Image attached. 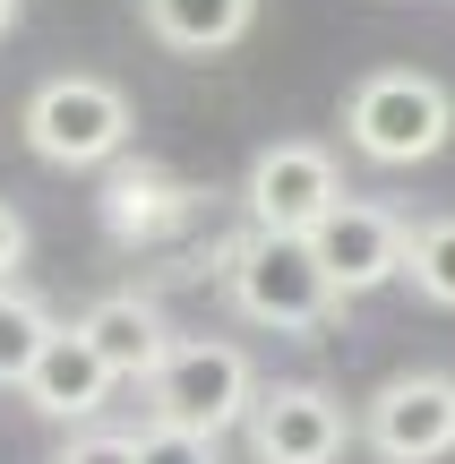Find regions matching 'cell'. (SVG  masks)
I'll return each instance as SVG.
<instances>
[{
	"instance_id": "cell-7",
	"label": "cell",
	"mask_w": 455,
	"mask_h": 464,
	"mask_svg": "<svg viewBox=\"0 0 455 464\" xmlns=\"http://www.w3.org/2000/svg\"><path fill=\"white\" fill-rule=\"evenodd\" d=\"M241 430H250L258 464H336L344 439H353V421H344V404L327 396V387L292 379V387H258Z\"/></svg>"
},
{
	"instance_id": "cell-14",
	"label": "cell",
	"mask_w": 455,
	"mask_h": 464,
	"mask_svg": "<svg viewBox=\"0 0 455 464\" xmlns=\"http://www.w3.org/2000/svg\"><path fill=\"white\" fill-rule=\"evenodd\" d=\"M404 276H412V293H422V301L455 310V216H430V224H412Z\"/></svg>"
},
{
	"instance_id": "cell-12",
	"label": "cell",
	"mask_w": 455,
	"mask_h": 464,
	"mask_svg": "<svg viewBox=\"0 0 455 464\" xmlns=\"http://www.w3.org/2000/svg\"><path fill=\"white\" fill-rule=\"evenodd\" d=\"M250 17H258V0H147V34L164 52H189V61L232 52L250 34Z\"/></svg>"
},
{
	"instance_id": "cell-10",
	"label": "cell",
	"mask_w": 455,
	"mask_h": 464,
	"mask_svg": "<svg viewBox=\"0 0 455 464\" xmlns=\"http://www.w3.org/2000/svg\"><path fill=\"white\" fill-rule=\"evenodd\" d=\"M78 335L95 344V362L112 370V379H155L164 353L181 344L172 318H164V301H147V293H103L95 310L78 318Z\"/></svg>"
},
{
	"instance_id": "cell-3",
	"label": "cell",
	"mask_w": 455,
	"mask_h": 464,
	"mask_svg": "<svg viewBox=\"0 0 455 464\" xmlns=\"http://www.w3.org/2000/svg\"><path fill=\"white\" fill-rule=\"evenodd\" d=\"M344 138H353L370 164H430L455 138V95L430 69H370V78L344 95Z\"/></svg>"
},
{
	"instance_id": "cell-11",
	"label": "cell",
	"mask_w": 455,
	"mask_h": 464,
	"mask_svg": "<svg viewBox=\"0 0 455 464\" xmlns=\"http://www.w3.org/2000/svg\"><path fill=\"white\" fill-rule=\"evenodd\" d=\"M112 370L95 362V344H86L78 327H52V344H43V362L26 370V404L43 421H95L103 404H112Z\"/></svg>"
},
{
	"instance_id": "cell-13",
	"label": "cell",
	"mask_w": 455,
	"mask_h": 464,
	"mask_svg": "<svg viewBox=\"0 0 455 464\" xmlns=\"http://www.w3.org/2000/svg\"><path fill=\"white\" fill-rule=\"evenodd\" d=\"M52 344V310L43 293H26V284H0V387H26V370L43 362Z\"/></svg>"
},
{
	"instance_id": "cell-4",
	"label": "cell",
	"mask_w": 455,
	"mask_h": 464,
	"mask_svg": "<svg viewBox=\"0 0 455 464\" xmlns=\"http://www.w3.org/2000/svg\"><path fill=\"white\" fill-rule=\"evenodd\" d=\"M147 404L164 430H189V439H223L232 421H250L258 404V370L241 344H215V335H181L164 353V370L147 379Z\"/></svg>"
},
{
	"instance_id": "cell-18",
	"label": "cell",
	"mask_w": 455,
	"mask_h": 464,
	"mask_svg": "<svg viewBox=\"0 0 455 464\" xmlns=\"http://www.w3.org/2000/svg\"><path fill=\"white\" fill-rule=\"evenodd\" d=\"M9 26H17V0H0V34H9Z\"/></svg>"
},
{
	"instance_id": "cell-2",
	"label": "cell",
	"mask_w": 455,
	"mask_h": 464,
	"mask_svg": "<svg viewBox=\"0 0 455 464\" xmlns=\"http://www.w3.org/2000/svg\"><path fill=\"white\" fill-rule=\"evenodd\" d=\"M17 130H26V147L43 155V164L95 172V164H120V155H129L137 121H129V95H120L112 78H95V69H61V78H43L26 95Z\"/></svg>"
},
{
	"instance_id": "cell-5",
	"label": "cell",
	"mask_w": 455,
	"mask_h": 464,
	"mask_svg": "<svg viewBox=\"0 0 455 464\" xmlns=\"http://www.w3.org/2000/svg\"><path fill=\"white\" fill-rule=\"evenodd\" d=\"M241 207H250V232H284V241H309L327 216L344 207V172L318 138H275V147L250 155V181H241Z\"/></svg>"
},
{
	"instance_id": "cell-9",
	"label": "cell",
	"mask_w": 455,
	"mask_h": 464,
	"mask_svg": "<svg viewBox=\"0 0 455 464\" xmlns=\"http://www.w3.org/2000/svg\"><path fill=\"white\" fill-rule=\"evenodd\" d=\"M103 224H112V241H181L189 224H198V189L181 181V172L164 164H112V181H103Z\"/></svg>"
},
{
	"instance_id": "cell-1",
	"label": "cell",
	"mask_w": 455,
	"mask_h": 464,
	"mask_svg": "<svg viewBox=\"0 0 455 464\" xmlns=\"http://www.w3.org/2000/svg\"><path fill=\"white\" fill-rule=\"evenodd\" d=\"M215 276H223V293H232V310L250 318V327H275V335H318L327 318L344 310L327 266H318V249L284 241V232H241V241H223Z\"/></svg>"
},
{
	"instance_id": "cell-6",
	"label": "cell",
	"mask_w": 455,
	"mask_h": 464,
	"mask_svg": "<svg viewBox=\"0 0 455 464\" xmlns=\"http://www.w3.org/2000/svg\"><path fill=\"white\" fill-rule=\"evenodd\" d=\"M309 249H318V266H327V284H336V301H353V293H378V284L404 276L412 224L395 216V207H361V198H344L336 216L309 232Z\"/></svg>"
},
{
	"instance_id": "cell-16",
	"label": "cell",
	"mask_w": 455,
	"mask_h": 464,
	"mask_svg": "<svg viewBox=\"0 0 455 464\" xmlns=\"http://www.w3.org/2000/svg\"><path fill=\"white\" fill-rule=\"evenodd\" d=\"M52 464H137V448H129V430H78Z\"/></svg>"
},
{
	"instance_id": "cell-15",
	"label": "cell",
	"mask_w": 455,
	"mask_h": 464,
	"mask_svg": "<svg viewBox=\"0 0 455 464\" xmlns=\"http://www.w3.org/2000/svg\"><path fill=\"white\" fill-rule=\"evenodd\" d=\"M137 464H215V439H189V430H164V421H147V430H129Z\"/></svg>"
},
{
	"instance_id": "cell-8",
	"label": "cell",
	"mask_w": 455,
	"mask_h": 464,
	"mask_svg": "<svg viewBox=\"0 0 455 464\" xmlns=\"http://www.w3.org/2000/svg\"><path fill=\"white\" fill-rule=\"evenodd\" d=\"M370 448L378 464H439L455 448V379L447 370H404L370 396Z\"/></svg>"
},
{
	"instance_id": "cell-17",
	"label": "cell",
	"mask_w": 455,
	"mask_h": 464,
	"mask_svg": "<svg viewBox=\"0 0 455 464\" xmlns=\"http://www.w3.org/2000/svg\"><path fill=\"white\" fill-rule=\"evenodd\" d=\"M17 258H26V216L0 198V284H17Z\"/></svg>"
}]
</instances>
